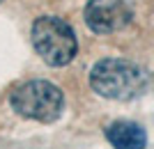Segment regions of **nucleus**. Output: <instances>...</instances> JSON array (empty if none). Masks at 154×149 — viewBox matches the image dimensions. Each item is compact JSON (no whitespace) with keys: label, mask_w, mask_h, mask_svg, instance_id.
Masks as SVG:
<instances>
[{"label":"nucleus","mask_w":154,"mask_h":149,"mask_svg":"<svg viewBox=\"0 0 154 149\" xmlns=\"http://www.w3.org/2000/svg\"><path fill=\"white\" fill-rule=\"evenodd\" d=\"M0 2H2V0H0Z\"/></svg>","instance_id":"6"},{"label":"nucleus","mask_w":154,"mask_h":149,"mask_svg":"<svg viewBox=\"0 0 154 149\" xmlns=\"http://www.w3.org/2000/svg\"><path fill=\"white\" fill-rule=\"evenodd\" d=\"M9 103L26 119L51 124L62 115L64 94L58 85L48 80H28L9 94Z\"/></svg>","instance_id":"3"},{"label":"nucleus","mask_w":154,"mask_h":149,"mask_svg":"<svg viewBox=\"0 0 154 149\" xmlns=\"http://www.w3.org/2000/svg\"><path fill=\"white\" fill-rule=\"evenodd\" d=\"M106 140L113 149H145L147 147V131L140 124L129 122V119H117L106 126Z\"/></svg>","instance_id":"5"},{"label":"nucleus","mask_w":154,"mask_h":149,"mask_svg":"<svg viewBox=\"0 0 154 149\" xmlns=\"http://www.w3.org/2000/svg\"><path fill=\"white\" fill-rule=\"evenodd\" d=\"M149 73L122 58H103L90 71V87L110 101H134L149 90Z\"/></svg>","instance_id":"1"},{"label":"nucleus","mask_w":154,"mask_h":149,"mask_svg":"<svg viewBox=\"0 0 154 149\" xmlns=\"http://www.w3.org/2000/svg\"><path fill=\"white\" fill-rule=\"evenodd\" d=\"M85 25L97 34H110L131 23L134 9L127 0H88L83 9Z\"/></svg>","instance_id":"4"},{"label":"nucleus","mask_w":154,"mask_h":149,"mask_svg":"<svg viewBox=\"0 0 154 149\" xmlns=\"http://www.w3.org/2000/svg\"><path fill=\"white\" fill-rule=\"evenodd\" d=\"M32 46L48 67H67L76 58L78 41L74 28L58 16H39L32 23Z\"/></svg>","instance_id":"2"}]
</instances>
